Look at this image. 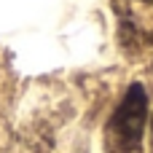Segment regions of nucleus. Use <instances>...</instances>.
Masks as SVG:
<instances>
[{
  "mask_svg": "<svg viewBox=\"0 0 153 153\" xmlns=\"http://www.w3.org/2000/svg\"><path fill=\"white\" fill-rule=\"evenodd\" d=\"M148 121V94L143 83H132L105 126L108 153H143V132Z\"/></svg>",
  "mask_w": 153,
  "mask_h": 153,
  "instance_id": "f257e3e1",
  "label": "nucleus"
},
{
  "mask_svg": "<svg viewBox=\"0 0 153 153\" xmlns=\"http://www.w3.org/2000/svg\"><path fill=\"white\" fill-rule=\"evenodd\" d=\"M124 46L153 43V0H113Z\"/></svg>",
  "mask_w": 153,
  "mask_h": 153,
  "instance_id": "f03ea898",
  "label": "nucleus"
},
{
  "mask_svg": "<svg viewBox=\"0 0 153 153\" xmlns=\"http://www.w3.org/2000/svg\"><path fill=\"white\" fill-rule=\"evenodd\" d=\"M151 121H153V118H151Z\"/></svg>",
  "mask_w": 153,
  "mask_h": 153,
  "instance_id": "7ed1b4c3",
  "label": "nucleus"
}]
</instances>
